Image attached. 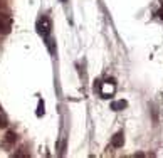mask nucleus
Masks as SVG:
<instances>
[{"label":"nucleus","mask_w":163,"mask_h":158,"mask_svg":"<svg viewBox=\"0 0 163 158\" xmlns=\"http://www.w3.org/2000/svg\"><path fill=\"white\" fill-rule=\"evenodd\" d=\"M51 29H52V25H51L49 17H46V15H44L42 19H39V22H37V32H39L40 36H42V37H47L49 34H51Z\"/></svg>","instance_id":"obj_1"},{"label":"nucleus","mask_w":163,"mask_h":158,"mask_svg":"<svg viewBox=\"0 0 163 158\" xmlns=\"http://www.w3.org/2000/svg\"><path fill=\"white\" fill-rule=\"evenodd\" d=\"M15 140H17V135H15L14 131H8V133L5 135V141H7V143H15Z\"/></svg>","instance_id":"obj_6"},{"label":"nucleus","mask_w":163,"mask_h":158,"mask_svg":"<svg viewBox=\"0 0 163 158\" xmlns=\"http://www.w3.org/2000/svg\"><path fill=\"white\" fill-rule=\"evenodd\" d=\"M128 106V103L124 99H121V101H113L111 103V109L113 111H121V109H124Z\"/></svg>","instance_id":"obj_4"},{"label":"nucleus","mask_w":163,"mask_h":158,"mask_svg":"<svg viewBox=\"0 0 163 158\" xmlns=\"http://www.w3.org/2000/svg\"><path fill=\"white\" fill-rule=\"evenodd\" d=\"M46 44H47V47H49V50H51V54H56V46H54V40L52 39H46Z\"/></svg>","instance_id":"obj_8"},{"label":"nucleus","mask_w":163,"mask_h":158,"mask_svg":"<svg viewBox=\"0 0 163 158\" xmlns=\"http://www.w3.org/2000/svg\"><path fill=\"white\" fill-rule=\"evenodd\" d=\"M160 2H161V5H163V0H160Z\"/></svg>","instance_id":"obj_11"},{"label":"nucleus","mask_w":163,"mask_h":158,"mask_svg":"<svg viewBox=\"0 0 163 158\" xmlns=\"http://www.w3.org/2000/svg\"><path fill=\"white\" fill-rule=\"evenodd\" d=\"M7 125H8V123H7V119H5L4 116L0 115V128H5V126H7Z\"/></svg>","instance_id":"obj_9"},{"label":"nucleus","mask_w":163,"mask_h":158,"mask_svg":"<svg viewBox=\"0 0 163 158\" xmlns=\"http://www.w3.org/2000/svg\"><path fill=\"white\" fill-rule=\"evenodd\" d=\"M123 143H124V136H123L121 131H120V133H116L114 136L111 138V145L114 148H121V146H123Z\"/></svg>","instance_id":"obj_2"},{"label":"nucleus","mask_w":163,"mask_h":158,"mask_svg":"<svg viewBox=\"0 0 163 158\" xmlns=\"http://www.w3.org/2000/svg\"><path fill=\"white\" fill-rule=\"evenodd\" d=\"M44 113H46V109H44V101L40 99V101H39V106H37V111H36V115L40 118V116H42Z\"/></svg>","instance_id":"obj_7"},{"label":"nucleus","mask_w":163,"mask_h":158,"mask_svg":"<svg viewBox=\"0 0 163 158\" xmlns=\"http://www.w3.org/2000/svg\"><path fill=\"white\" fill-rule=\"evenodd\" d=\"M114 93V84L111 83V86H109L108 83L104 84V88H103V91H101V96L103 98H109V94H113Z\"/></svg>","instance_id":"obj_5"},{"label":"nucleus","mask_w":163,"mask_h":158,"mask_svg":"<svg viewBox=\"0 0 163 158\" xmlns=\"http://www.w3.org/2000/svg\"><path fill=\"white\" fill-rule=\"evenodd\" d=\"M156 15H158V19H161V20H163V9H160V10L156 12Z\"/></svg>","instance_id":"obj_10"},{"label":"nucleus","mask_w":163,"mask_h":158,"mask_svg":"<svg viewBox=\"0 0 163 158\" xmlns=\"http://www.w3.org/2000/svg\"><path fill=\"white\" fill-rule=\"evenodd\" d=\"M8 30H10V20L5 19V17H0V34L2 32L7 34Z\"/></svg>","instance_id":"obj_3"},{"label":"nucleus","mask_w":163,"mask_h":158,"mask_svg":"<svg viewBox=\"0 0 163 158\" xmlns=\"http://www.w3.org/2000/svg\"><path fill=\"white\" fill-rule=\"evenodd\" d=\"M62 2H66V0H62Z\"/></svg>","instance_id":"obj_12"}]
</instances>
